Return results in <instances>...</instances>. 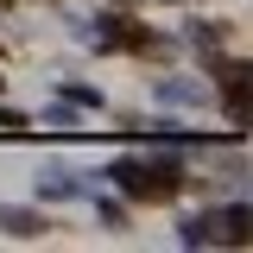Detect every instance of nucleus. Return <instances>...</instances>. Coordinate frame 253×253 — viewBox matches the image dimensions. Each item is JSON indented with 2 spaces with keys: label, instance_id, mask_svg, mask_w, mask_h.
<instances>
[{
  "label": "nucleus",
  "instance_id": "obj_1",
  "mask_svg": "<svg viewBox=\"0 0 253 253\" xmlns=\"http://www.w3.org/2000/svg\"><path fill=\"white\" fill-rule=\"evenodd\" d=\"M121 184L139 190V196H152V190L165 196V190H171V171H165V165H158V171H121Z\"/></svg>",
  "mask_w": 253,
  "mask_h": 253
}]
</instances>
